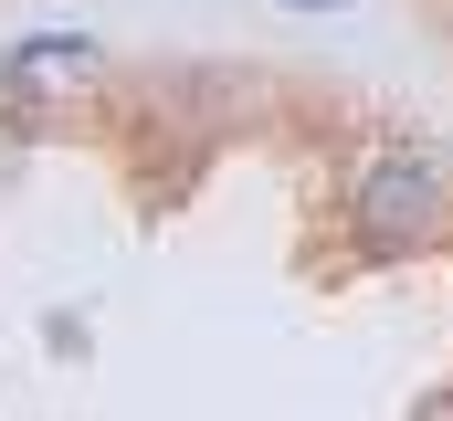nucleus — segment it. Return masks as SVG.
<instances>
[{
    "mask_svg": "<svg viewBox=\"0 0 453 421\" xmlns=\"http://www.w3.org/2000/svg\"><path fill=\"white\" fill-rule=\"evenodd\" d=\"M348 221H358L369 253H411V242H433V221H443V169H433V158H380V169L358 180Z\"/></svg>",
    "mask_w": 453,
    "mask_h": 421,
    "instance_id": "nucleus-1",
    "label": "nucleus"
},
{
    "mask_svg": "<svg viewBox=\"0 0 453 421\" xmlns=\"http://www.w3.org/2000/svg\"><path fill=\"white\" fill-rule=\"evenodd\" d=\"M85 74H96V42H85V32H32V42L0 64V85H11V96H42V85H85Z\"/></svg>",
    "mask_w": 453,
    "mask_h": 421,
    "instance_id": "nucleus-2",
    "label": "nucleus"
},
{
    "mask_svg": "<svg viewBox=\"0 0 453 421\" xmlns=\"http://www.w3.org/2000/svg\"><path fill=\"white\" fill-rule=\"evenodd\" d=\"M285 11H338V0H285Z\"/></svg>",
    "mask_w": 453,
    "mask_h": 421,
    "instance_id": "nucleus-3",
    "label": "nucleus"
}]
</instances>
